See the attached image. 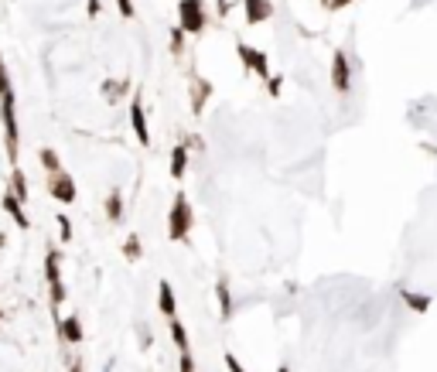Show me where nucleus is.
I'll use <instances>...</instances> for the list:
<instances>
[{"instance_id":"f257e3e1","label":"nucleus","mask_w":437,"mask_h":372,"mask_svg":"<svg viewBox=\"0 0 437 372\" xmlns=\"http://www.w3.org/2000/svg\"><path fill=\"white\" fill-rule=\"evenodd\" d=\"M0 123H3V147H7V161L17 164L21 154V130H17V106H14V83L10 72L0 58Z\"/></svg>"},{"instance_id":"f03ea898","label":"nucleus","mask_w":437,"mask_h":372,"mask_svg":"<svg viewBox=\"0 0 437 372\" xmlns=\"http://www.w3.org/2000/svg\"><path fill=\"white\" fill-rule=\"evenodd\" d=\"M191 226H195L191 201H188L184 191H178L175 198H171V208H168V239H171V243H188Z\"/></svg>"},{"instance_id":"7ed1b4c3","label":"nucleus","mask_w":437,"mask_h":372,"mask_svg":"<svg viewBox=\"0 0 437 372\" xmlns=\"http://www.w3.org/2000/svg\"><path fill=\"white\" fill-rule=\"evenodd\" d=\"M178 28L184 34H205V28H209L205 0H178Z\"/></svg>"},{"instance_id":"20e7f679","label":"nucleus","mask_w":437,"mask_h":372,"mask_svg":"<svg viewBox=\"0 0 437 372\" xmlns=\"http://www.w3.org/2000/svg\"><path fill=\"white\" fill-rule=\"evenodd\" d=\"M45 280H48V294H52V311L58 314V307L65 304V283H62V250H48L45 253Z\"/></svg>"},{"instance_id":"39448f33","label":"nucleus","mask_w":437,"mask_h":372,"mask_svg":"<svg viewBox=\"0 0 437 372\" xmlns=\"http://www.w3.org/2000/svg\"><path fill=\"white\" fill-rule=\"evenodd\" d=\"M236 55H239V62H243L246 72L260 76L263 83L270 79V62H266V55H263L260 48H253V45H246V41H236Z\"/></svg>"},{"instance_id":"423d86ee","label":"nucleus","mask_w":437,"mask_h":372,"mask_svg":"<svg viewBox=\"0 0 437 372\" xmlns=\"http://www.w3.org/2000/svg\"><path fill=\"white\" fill-rule=\"evenodd\" d=\"M48 191H52V198H55V201H62V205H72V201H76V195H79V191H76V178H72L65 168L48 175Z\"/></svg>"},{"instance_id":"0eeeda50","label":"nucleus","mask_w":437,"mask_h":372,"mask_svg":"<svg viewBox=\"0 0 437 372\" xmlns=\"http://www.w3.org/2000/svg\"><path fill=\"white\" fill-rule=\"evenodd\" d=\"M332 89L339 96L352 93V62L345 52H335L332 55Z\"/></svg>"},{"instance_id":"6e6552de","label":"nucleus","mask_w":437,"mask_h":372,"mask_svg":"<svg viewBox=\"0 0 437 372\" xmlns=\"http://www.w3.org/2000/svg\"><path fill=\"white\" fill-rule=\"evenodd\" d=\"M130 123H134L137 144L151 147V130H147V113H144V96L140 93H134V99H130Z\"/></svg>"},{"instance_id":"1a4fd4ad","label":"nucleus","mask_w":437,"mask_h":372,"mask_svg":"<svg viewBox=\"0 0 437 372\" xmlns=\"http://www.w3.org/2000/svg\"><path fill=\"white\" fill-rule=\"evenodd\" d=\"M243 10H246V24L260 28L263 21L273 17V3L270 0H243Z\"/></svg>"},{"instance_id":"9d476101","label":"nucleus","mask_w":437,"mask_h":372,"mask_svg":"<svg viewBox=\"0 0 437 372\" xmlns=\"http://www.w3.org/2000/svg\"><path fill=\"white\" fill-rule=\"evenodd\" d=\"M3 212H7V215L17 222V229H31V219L24 215V201H21V198H17L10 188L3 191Z\"/></svg>"},{"instance_id":"9b49d317","label":"nucleus","mask_w":437,"mask_h":372,"mask_svg":"<svg viewBox=\"0 0 437 372\" xmlns=\"http://www.w3.org/2000/svg\"><path fill=\"white\" fill-rule=\"evenodd\" d=\"M55 325H58V338H62V342H69V345H79V342H83V321H79L76 314L58 318Z\"/></svg>"},{"instance_id":"f8f14e48","label":"nucleus","mask_w":437,"mask_h":372,"mask_svg":"<svg viewBox=\"0 0 437 372\" xmlns=\"http://www.w3.org/2000/svg\"><path fill=\"white\" fill-rule=\"evenodd\" d=\"M158 307H161V314L171 321V318H178V300H175V287L168 283V280H161L158 283Z\"/></svg>"},{"instance_id":"ddd939ff","label":"nucleus","mask_w":437,"mask_h":372,"mask_svg":"<svg viewBox=\"0 0 437 372\" xmlns=\"http://www.w3.org/2000/svg\"><path fill=\"white\" fill-rule=\"evenodd\" d=\"M209 96H212V83H205V79L191 76V113H195V116H202V109H205Z\"/></svg>"},{"instance_id":"4468645a","label":"nucleus","mask_w":437,"mask_h":372,"mask_svg":"<svg viewBox=\"0 0 437 372\" xmlns=\"http://www.w3.org/2000/svg\"><path fill=\"white\" fill-rule=\"evenodd\" d=\"M215 297H219V318L229 321L233 318V294H229V280L226 277L215 280Z\"/></svg>"},{"instance_id":"2eb2a0df","label":"nucleus","mask_w":437,"mask_h":372,"mask_svg":"<svg viewBox=\"0 0 437 372\" xmlns=\"http://www.w3.org/2000/svg\"><path fill=\"white\" fill-rule=\"evenodd\" d=\"M168 171H171V178H175V182H181V178H184V171H188V144H175Z\"/></svg>"},{"instance_id":"dca6fc26","label":"nucleus","mask_w":437,"mask_h":372,"mask_svg":"<svg viewBox=\"0 0 437 372\" xmlns=\"http://www.w3.org/2000/svg\"><path fill=\"white\" fill-rule=\"evenodd\" d=\"M106 215H109V222H120L123 219V191L120 188H113L106 195Z\"/></svg>"},{"instance_id":"f3484780","label":"nucleus","mask_w":437,"mask_h":372,"mask_svg":"<svg viewBox=\"0 0 437 372\" xmlns=\"http://www.w3.org/2000/svg\"><path fill=\"white\" fill-rule=\"evenodd\" d=\"M38 161H41V168L52 175V171H62V157H58V151L55 147H41L38 151Z\"/></svg>"},{"instance_id":"a211bd4d","label":"nucleus","mask_w":437,"mask_h":372,"mask_svg":"<svg viewBox=\"0 0 437 372\" xmlns=\"http://www.w3.org/2000/svg\"><path fill=\"white\" fill-rule=\"evenodd\" d=\"M403 304H407L410 311L424 314V311L431 307V297H427V294H417V290H403Z\"/></svg>"},{"instance_id":"6ab92c4d","label":"nucleus","mask_w":437,"mask_h":372,"mask_svg":"<svg viewBox=\"0 0 437 372\" xmlns=\"http://www.w3.org/2000/svg\"><path fill=\"white\" fill-rule=\"evenodd\" d=\"M127 89H130V83H127V79H109V83L103 86V93H106V99H109L113 106L127 96Z\"/></svg>"},{"instance_id":"aec40b11","label":"nucleus","mask_w":437,"mask_h":372,"mask_svg":"<svg viewBox=\"0 0 437 372\" xmlns=\"http://www.w3.org/2000/svg\"><path fill=\"white\" fill-rule=\"evenodd\" d=\"M168 328H171V338H175L178 352H191V342H188V331H184V325H181L178 318H171V321H168Z\"/></svg>"},{"instance_id":"412c9836","label":"nucleus","mask_w":437,"mask_h":372,"mask_svg":"<svg viewBox=\"0 0 437 372\" xmlns=\"http://www.w3.org/2000/svg\"><path fill=\"white\" fill-rule=\"evenodd\" d=\"M7 188H10L21 201H28V178H24V171H21L17 164H14V171H10V185Z\"/></svg>"},{"instance_id":"4be33fe9","label":"nucleus","mask_w":437,"mask_h":372,"mask_svg":"<svg viewBox=\"0 0 437 372\" xmlns=\"http://www.w3.org/2000/svg\"><path fill=\"white\" fill-rule=\"evenodd\" d=\"M140 253H144V250H140V236H127V243H123V256H127L130 263H137Z\"/></svg>"},{"instance_id":"5701e85b","label":"nucleus","mask_w":437,"mask_h":372,"mask_svg":"<svg viewBox=\"0 0 437 372\" xmlns=\"http://www.w3.org/2000/svg\"><path fill=\"white\" fill-rule=\"evenodd\" d=\"M55 222H58V236H62V243H72V222H69V215H55Z\"/></svg>"},{"instance_id":"b1692460","label":"nucleus","mask_w":437,"mask_h":372,"mask_svg":"<svg viewBox=\"0 0 437 372\" xmlns=\"http://www.w3.org/2000/svg\"><path fill=\"white\" fill-rule=\"evenodd\" d=\"M266 93L273 96V99H280V93H284V76H273V72H270V79H266Z\"/></svg>"},{"instance_id":"393cba45","label":"nucleus","mask_w":437,"mask_h":372,"mask_svg":"<svg viewBox=\"0 0 437 372\" xmlns=\"http://www.w3.org/2000/svg\"><path fill=\"white\" fill-rule=\"evenodd\" d=\"M171 52H175V55H181V52H184V31H181V28H175V31H171Z\"/></svg>"},{"instance_id":"a878e982","label":"nucleus","mask_w":437,"mask_h":372,"mask_svg":"<svg viewBox=\"0 0 437 372\" xmlns=\"http://www.w3.org/2000/svg\"><path fill=\"white\" fill-rule=\"evenodd\" d=\"M178 366H181V372H195V359H191V352H178Z\"/></svg>"},{"instance_id":"bb28decb","label":"nucleus","mask_w":437,"mask_h":372,"mask_svg":"<svg viewBox=\"0 0 437 372\" xmlns=\"http://www.w3.org/2000/svg\"><path fill=\"white\" fill-rule=\"evenodd\" d=\"M226 369H229V372H246V369H243V362H239L233 352H226Z\"/></svg>"},{"instance_id":"cd10ccee","label":"nucleus","mask_w":437,"mask_h":372,"mask_svg":"<svg viewBox=\"0 0 437 372\" xmlns=\"http://www.w3.org/2000/svg\"><path fill=\"white\" fill-rule=\"evenodd\" d=\"M116 10H120L123 17H134V0H116Z\"/></svg>"},{"instance_id":"c85d7f7f","label":"nucleus","mask_w":437,"mask_h":372,"mask_svg":"<svg viewBox=\"0 0 437 372\" xmlns=\"http://www.w3.org/2000/svg\"><path fill=\"white\" fill-rule=\"evenodd\" d=\"M99 10H103V3H99V0H86V14H89V17H99Z\"/></svg>"},{"instance_id":"c756f323","label":"nucleus","mask_w":437,"mask_h":372,"mask_svg":"<svg viewBox=\"0 0 437 372\" xmlns=\"http://www.w3.org/2000/svg\"><path fill=\"white\" fill-rule=\"evenodd\" d=\"M349 3H355V0H328L325 7H328V10H342V7H349Z\"/></svg>"},{"instance_id":"7c9ffc66","label":"nucleus","mask_w":437,"mask_h":372,"mask_svg":"<svg viewBox=\"0 0 437 372\" xmlns=\"http://www.w3.org/2000/svg\"><path fill=\"white\" fill-rule=\"evenodd\" d=\"M69 372H83V362H76V366H72V369Z\"/></svg>"},{"instance_id":"2f4dec72","label":"nucleus","mask_w":437,"mask_h":372,"mask_svg":"<svg viewBox=\"0 0 437 372\" xmlns=\"http://www.w3.org/2000/svg\"><path fill=\"white\" fill-rule=\"evenodd\" d=\"M277 372H290V369H287V362H284V366H277Z\"/></svg>"},{"instance_id":"473e14b6","label":"nucleus","mask_w":437,"mask_h":372,"mask_svg":"<svg viewBox=\"0 0 437 372\" xmlns=\"http://www.w3.org/2000/svg\"><path fill=\"white\" fill-rule=\"evenodd\" d=\"M0 325H3V314H0Z\"/></svg>"}]
</instances>
